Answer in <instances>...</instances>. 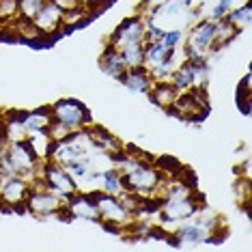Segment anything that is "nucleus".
Masks as SVG:
<instances>
[{
  "mask_svg": "<svg viewBox=\"0 0 252 252\" xmlns=\"http://www.w3.org/2000/svg\"><path fill=\"white\" fill-rule=\"evenodd\" d=\"M65 205L67 200L61 198L59 194H54L52 190H48L41 183V179L31 181V192L26 196L24 211H28L32 218H37V220H48V218L65 220V218H69Z\"/></svg>",
  "mask_w": 252,
  "mask_h": 252,
  "instance_id": "obj_1",
  "label": "nucleus"
},
{
  "mask_svg": "<svg viewBox=\"0 0 252 252\" xmlns=\"http://www.w3.org/2000/svg\"><path fill=\"white\" fill-rule=\"evenodd\" d=\"M95 196V205H97V214H99V222L106 228H110L114 233H123V231H131L134 224L138 222L131 211L123 205L121 196H112V194H104L99 190L93 192Z\"/></svg>",
  "mask_w": 252,
  "mask_h": 252,
  "instance_id": "obj_2",
  "label": "nucleus"
},
{
  "mask_svg": "<svg viewBox=\"0 0 252 252\" xmlns=\"http://www.w3.org/2000/svg\"><path fill=\"white\" fill-rule=\"evenodd\" d=\"M186 59H209L214 52V22L200 18L186 31L181 45Z\"/></svg>",
  "mask_w": 252,
  "mask_h": 252,
  "instance_id": "obj_3",
  "label": "nucleus"
},
{
  "mask_svg": "<svg viewBox=\"0 0 252 252\" xmlns=\"http://www.w3.org/2000/svg\"><path fill=\"white\" fill-rule=\"evenodd\" d=\"M4 158L11 162L15 175L24 177L28 181L39 179V173H41V159L35 156V151L31 149L28 140H20V142H9L7 151H4Z\"/></svg>",
  "mask_w": 252,
  "mask_h": 252,
  "instance_id": "obj_4",
  "label": "nucleus"
},
{
  "mask_svg": "<svg viewBox=\"0 0 252 252\" xmlns=\"http://www.w3.org/2000/svg\"><path fill=\"white\" fill-rule=\"evenodd\" d=\"M170 114L179 117L181 121H190V123H198L207 117L209 112V99H207V91H183L177 95L173 108L168 110Z\"/></svg>",
  "mask_w": 252,
  "mask_h": 252,
  "instance_id": "obj_5",
  "label": "nucleus"
},
{
  "mask_svg": "<svg viewBox=\"0 0 252 252\" xmlns=\"http://www.w3.org/2000/svg\"><path fill=\"white\" fill-rule=\"evenodd\" d=\"M39 179L48 190H52L54 194H59L61 198L69 200L73 194L80 192L76 179L69 175V170L65 166L52 162V159H45L41 164V173H39Z\"/></svg>",
  "mask_w": 252,
  "mask_h": 252,
  "instance_id": "obj_6",
  "label": "nucleus"
},
{
  "mask_svg": "<svg viewBox=\"0 0 252 252\" xmlns=\"http://www.w3.org/2000/svg\"><path fill=\"white\" fill-rule=\"evenodd\" d=\"M50 108H52V117L56 119V121L65 123L71 131L87 129L89 125L93 123L91 121V114L87 110V106H84L82 101H78V99H71V97H67V99H59Z\"/></svg>",
  "mask_w": 252,
  "mask_h": 252,
  "instance_id": "obj_7",
  "label": "nucleus"
},
{
  "mask_svg": "<svg viewBox=\"0 0 252 252\" xmlns=\"http://www.w3.org/2000/svg\"><path fill=\"white\" fill-rule=\"evenodd\" d=\"M31 181L20 175L0 177V207L7 211H24Z\"/></svg>",
  "mask_w": 252,
  "mask_h": 252,
  "instance_id": "obj_8",
  "label": "nucleus"
},
{
  "mask_svg": "<svg viewBox=\"0 0 252 252\" xmlns=\"http://www.w3.org/2000/svg\"><path fill=\"white\" fill-rule=\"evenodd\" d=\"M147 41V24L142 15H131V18H125L121 24L117 26V31L110 35L108 43L114 45V48H123L127 43H145Z\"/></svg>",
  "mask_w": 252,
  "mask_h": 252,
  "instance_id": "obj_9",
  "label": "nucleus"
},
{
  "mask_svg": "<svg viewBox=\"0 0 252 252\" xmlns=\"http://www.w3.org/2000/svg\"><path fill=\"white\" fill-rule=\"evenodd\" d=\"M63 15H65V11L54 0H45L41 4V9L35 13L32 22H35V26L41 31V35L45 39H52L63 32Z\"/></svg>",
  "mask_w": 252,
  "mask_h": 252,
  "instance_id": "obj_10",
  "label": "nucleus"
},
{
  "mask_svg": "<svg viewBox=\"0 0 252 252\" xmlns=\"http://www.w3.org/2000/svg\"><path fill=\"white\" fill-rule=\"evenodd\" d=\"M69 220H87V222H99L97 205L93 192H76L65 205Z\"/></svg>",
  "mask_w": 252,
  "mask_h": 252,
  "instance_id": "obj_11",
  "label": "nucleus"
},
{
  "mask_svg": "<svg viewBox=\"0 0 252 252\" xmlns=\"http://www.w3.org/2000/svg\"><path fill=\"white\" fill-rule=\"evenodd\" d=\"M20 117H22L24 127H26V134L48 131V127L54 121L52 108H50V106H41V108H35V110H24V112H20Z\"/></svg>",
  "mask_w": 252,
  "mask_h": 252,
  "instance_id": "obj_12",
  "label": "nucleus"
},
{
  "mask_svg": "<svg viewBox=\"0 0 252 252\" xmlns=\"http://www.w3.org/2000/svg\"><path fill=\"white\" fill-rule=\"evenodd\" d=\"M99 69L104 71L106 76H110L112 80H117V82L123 78V73L127 71V67H125V61H123L121 52H119L114 45L106 43L104 52H101V56H99Z\"/></svg>",
  "mask_w": 252,
  "mask_h": 252,
  "instance_id": "obj_13",
  "label": "nucleus"
},
{
  "mask_svg": "<svg viewBox=\"0 0 252 252\" xmlns=\"http://www.w3.org/2000/svg\"><path fill=\"white\" fill-rule=\"evenodd\" d=\"M119 82L123 84L125 89L134 91V93H140V95H147L151 87L156 84V80H153L151 71L147 69V67H136V69H127L123 73V78L119 80Z\"/></svg>",
  "mask_w": 252,
  "mask_h": 252,
  "instance_id": "obj_14",
  "label": "nucleus"
},
{
  "mask_svg": "<svg viewBox=\"0 0 252 252\" xmlns=\"http://www.w3.org/2000/svg\"><path fill=\"white\" fill-rule=\"evenodd\" d=\"M177 95H179V91L175 89V84L170 82V80H162V82H156V84L151 87V91L147 93L149 99H151L158 108L166 110V112L173 108Z\"/></svg>",
  "mask_w": 252,
  "mask_h": 252,
  "instance_id": "obj_15",
  "label": "nucleus"
},
{
  "mask_svg": "<svg viewBox=\"0 0 252 252\" xmlns=\"http://www.w3.org/2000/svg\"><path fill=\"white\" fill-rule=\"evenodd\" d=\"M97 190L104 194H112V196H121L125 192L123 175L114 166H110L106 170H97Z\"/></svg>",
  "mask_w": 252,
  "mask_h": 252,
  "instance_id": "obj_16",
  "label": "nucleus"
},
{
  "mask_svg": "<svg viewBox=\"0 0 252 252\" xmlns=\"http://www.w3.org/2000/svg\"><path fill=\"white\" fill-rule=\"evenodd\" d=\"M11 35L13 39H18V41H24V43H41V41H48L41 31L35 26V22L32 20H26V18H18L13 22V24L9 26Z\"/></svg>",
  "mask_w": 252,
  "mask_h": 252,
  "instance_id": "obj_17",
  "label": "nucleus"
},
{
  "mask_svg": "<svg viewBox=\"0 0 252 252\" xmlns=\"http://www.w3.org/2000/svg\"><path fill=\"white\" fill-rule=\"evenodd\" d=\"M0 123H2L7 142H20V140L28 138L26 127H24L22 117H20V110H7L4 112V117H0Z\"/></svg>",
  "mask_w": 252,
  "mask_h": 252,
  "instance_id": "obj_18",
  "label": "nucleus"
},
{
  "mask_svg": "<svg viewBox=\"0 0 252 252\" xmlns=\"http://www.w3.org/2000/svg\"><path fill=\"white\" fill-rule=\"evenodd\" d=\"M237 37H239V31L226 18L214 22V52L211 54H218L220 50L228 48Z\"/></svg>",
  "mask_w": 252,
  "mask_h": 252,
  "instance_id": "obj_19",
  "label": "nucleus"
},
{
  "mask_svg": "<svg viewBox=\"0 0 252 252\" xmlns=\"http://www.w3.org/2000/svg\"><path fill=\"white\" fill-rule=\"evenodd\" d=\"M175 54V50L166 48L162 41H145V67L153 69V67L162 65Z\"/></svg>",
  "mask_w": 252,
  "mask_h": 252,
  "instance_id": "obj_20",
  "label": "nucleus"
},
{
  "mask_svg": "<svg viewBox=\"0 0 252 252\" xmlns=\"http://www.w3.org/2000/svg\"><path fill=\"white\" fill-rule=\"evenodd\" d=\"M28 145L31 149L35 151V156L45 162V159H50L52 156V149H54V140L48 136V131H39V134H28Z\"/></svg>",
  "mask_w": 252,
  "mask_h": 252,
  "instance_id": "obj_21",
  "label": "nucleus"
},
{
  "mask_svg": "<svg viewBox=\"0 0 252 252\" xmlns=\"http://www.w3.org/2000/svg\"><path fill=\"white\" fill-rule=\"evenodd\" d=\"M226 20L231 22V24L237 28L239 32L248 31L250 22H252V2H250V0H246V2H242L239 7H235L233 11H228Z\"/></svg>",
  "mask_w": 252,
  "mask_h": 252,
  "instance_id": "obj_22",
  "label": "nucleus"
},
{
  "mask_svg": "<svg viewBox=\"0 0 252 252\" xmlns=\"http://www.w3.org/2000/svg\"><path fill=\"white\" fill-rule=\"evenodd\" d=\"M119 52H121L127 69L145 67V43H127L123 48H119Z\"/></svg>",
  "mask_w": 252,
  "mask_h": 252,
  "instance_id": "obj_23",
  "label": "nucleus"
},
{
  "mask_svg": "<svg viewBox=\"0 0 252 252\" xmlns=\"http://www.w3.org/2000/svg\"><path fill=\"white\" fill-rule=\"evenodd\" d=\"M91 18H93V15H91V11L87 7H76V9L65 11V15H63V32L89 24Z\"/></svg>",
  "mask_w": 252,
  "mask_h": 252,
  "instance_id": "obj_24",
  "label": "nucleus"
},
{
  "mask_svg": "<svg viewBox=\"0 0 252 252\" xmlns=\"http://www.w3.org/2000/svg\"><path fill=\"white\" fill-rule=\"evenodd\" d=\"M20 18V0H0V31H7Z\"/></svg>",
  "mask_w": 252,
  "mask_h": 252,
  "instance_id": "obj_25",
  "label": "nucleus"
},
{
  "mask_svg": "<svg viewBox=\"0 0 252 252\" xmlns=\"http://www.w3.org/2000/svg\"><path fill=\"white\" fill-rule=\"evenodd\" d=\"M235 198H237V205L244 209H248L250 200H252V186H250V177H237L235 181Z\"/></svg>",
  "mask_w": 252,
  "mask_h": 252,
  "instance_id": "obj_26",
  "label": "nucleus"
},
{
  "mask_svg": "<svg viewBox=\"0 0 252 252\" xmlns=\"http://www.w3.org/2000/svg\"><path fill=\"white\" fill-rule=\"evenodd\" d=\"M183 39H186V31H164V35L159 41L170 50H179L183 45Z\"/></svg>",
  "mask_w": 252,
  "mask_h": 252,
  "instance_id": "obj_27",
  "label": "nucleus"
},
{
  "mask_svg": "<svg viewBox=\"0 0 252 252\" xmlns=\"http://www.w3.org/2000/svg\"><path fill=\"white\" fill-rule=\"evenodd\" d=\"M71 134H73V131H71L69 127H67V125H65V123L56 121V119H54V121H52V125H50V127H48V136H50V138H52L54 142H61V140L69 138V136H71Z\"/></svg>",
  "mask_w": 252,
  "mask_h": 252,
  "instance_id": "obj_28",
  "label": "nucleus"
},
{
  "mask_svg": "<svg viewBox=\"0 0 252 252\" xmlns=\"http://www.w3.org/2000/svg\"><path fill=\"white\" fill-rule=\"evenodd\" d=\"M45 0H20V18L32 20Z\"/></svg>",
  "mask_w": 252,
  "mask_h": 252,
  "instance_id": "obj_29",
  "label": "nucleus"
},
{
  "mask_svg": "<svg viewBox=\"0 0 252 252\" xmlns=\"http://www.w3.org/2000/svg\"><path fill=\"white\" fill-rule=\"evenodd\" d=\"M110 2H114V0H93V2H91L87 9L91 11V15H97V13H99L101 9H106L108 4H110Z\"/></svg>",
  "mask_w": 252,
  "mask_h": 252,
  "instance_id": "obj_30",
  "label": "nucleus"
},
{
  "mask_svg": "<svg viewBox=\"0 0 252 252\" xmlns=\"http://www.w3.org/2000/svg\"><path fill=\"white\" fill-rule=\"evenodd\" d=\"M56 4L63 9V11H69V9H76V7H80V4L76 2V0H54Z\"/></svg>",
  "mask_w": 252,
  "mask_h": 252,
  "instance_id": "obj_31",
  "label": "nucleus"
},
{
  "mask_svg": "<svg viewBox=\"0 0 252 252\" xmlns=\"http://www.w3.org/2000/svg\"><path fill=\"white\" fill-rule=\"evenodd\" d=\"M7 136H4V129H2V123H0V158L4 156V151H7Z\"/></svg>",
  "mask_w": 252,
  "mask_h": 252,
  "instance_id": "obj_32",
  "label": "nucleus"
}]
</instances>
